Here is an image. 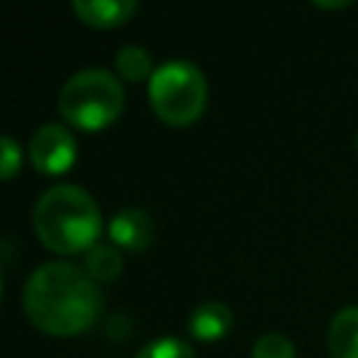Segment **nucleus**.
Wrapping results in <instances>:
<instances>
[{
    "label": "nucleus",
    "mask_w": 358,
    "mask_h": 358,
    "mask_svg": "<svg viewBox=\"0 0 358 358\" xmlns=\"http://www.w3.org/2000/svg\"><path fill=\"white\" fill-rule=\"evenodd\" d=\"M22 308L42 333L78 336L101 316L103 296L84 268L67 260H53L34 268L28 277Z\"/></svg>",
    "instance_id": "nucleus-1"
},
{
    "label": "nucleus",
    "mask_w": 358,
    "mask_h": 358,
    "mask_svg": "<svg viewBox=\"0 0 358 358\" xmlns=\"http://www.w3.org/2000/svg\"><path fill=\"white\" fill-rule=\"evenodd\" d=\"M34 229L39 241L59 255L90 252L101 235V210L87 190L53 185L34 207Z\"/></svg>",
    "instance_id": "nucleus-2"
},
{
    "label": "nucleus",
    "mask_w": 358,
    "mask_h": 358,
    "mask_svg": "<svg viewBox=\"0 0 358 358\" xmlns=\"http://www.w3.org/2000/svg\"><path fill=\"white\" fill-rule=\"evenodd\" d=\"M123 109V87L103 67H87L70 76L59 92V112L67 123L95 131L112 123Z\"/></svg>",
    "instance_id": "nucleus-3"
},
{
    "label": "nucleus",
    "mask_w": 358,
    "mask_h": 358,
    "mask_svg": "<svg viewBox=\"0 0 358 358\" xmlns=\"http://www.w3.org/2000/svg\"><path fill=\"white\" fill-rule=\"evenodd\" d=\"M148 101L157 117L171 126L193 123L207 103V78L204 73L185 59L162 62L148 78Z\"/></svg>",
    "instance_id": "nucleus-4"
},
{
    "label": "nucleus",
    "mask_w": 358,
    "mask_h": 358,
    "mask_svg": "<svg viewBox=\"0 0 358 358\" xmlns=\"http://www.w3.org/2000/svg\"><path fill=\"white\" fill-rule=\"evenodd\" d=\"M28 154H31V162L36 171H42L48 176H59L76 162V140L64 126L45 123L34 131Z\"/></svg>",
    "instance_id": "nucleus-5"
},
{
    "label": "nucleus",
    "mask_w": 358,
    "mask_h": 358,
    "mask_svg": "<svg viewBox=\"0 0 358 358\" xmlns=\"http://www.w3.org/2000/svg\"><path fill=\"white\" fill-rule=\"evenodd\" d=\"M109 238L126 252H143L154 238V221L140 207H126L109 221Z\"/></svg>",
    "instance_id": "nucleus-6"
},
{
    "label": "nucleus",
    "mask_w": 358,
    "mask_h": 358,
    "mask_svg": "<svg viewBox=\"0 0 358 358\" xmlns=\"http://www.w3.org/2000/svg\"><path fill=\"white\" fill-rule=\"evenodd\" d=\"M73 8L81 17V22H87V25L112 28V25L126 22L137 11V3L134 0H76Z\"/></svg>",
    "instance_id": "nucleus-7"
},
{
    "label": "nucleus",
    "mask_w": 358,
    "mask_h": 358,
    "mask_svg": "<svg viewBox=\"0 0 358 358\" xmlns=\"http://www.w3.org/2000/svg\"><path fill=\"white\" fill-rule=\"evenodd\" d=\"M229 327H232V310L224 302H201L187 319L190 336L201 341H218L229 333Z\"/></svg>",
    "instance_id": "nucleus-8"
},
{
    "label": "nucleus",
    "mask_w": 358,
    "mask_h": 358,
    "mask_svg": "<svg viewBox=\"0 0 358 358\" xmlns=\"http://www.w3.org/2000/svg\"><path fill=\"white\" fill-rule=\"evenodd\" d=\"M327 347L333 358H358V305L341 308L327 327Z\"/></svg>",
    "instance_id": "nucleus-9"
},
{
    "label": "nucleus",
    "mask_w": 358,
    "mask_h": 358,
    "mask_svg": "<svg viewBox=\"0 0 358 358\" xmlns=\"http://www.w3.org/2000/svg\"><path fill=\"white\" fill-rule=\"evenodd\" d=\"M123 268V260H120V252L109 243H95L87 257H84V271L95 280V282H106V280H115Z\"/></svg>",
    "instance_id": "nucleus-10"
},
{
    "label": "nucleus",
    "mask_w": 358,
    "mask_h": 358,
    "mask_svg": "<svg viewBox=\"0 0 358 358\" xmlns=\"http://www.w3.org/2000/svg\"><path fill=\"white\" fill-rule=\"evenodd\" d=\"M115 67L123 78L129 81H140V78H151L154 76V62H151V53L143 48V45H123L115 56Z\"/></svg>",
    "instance_id": "nucleus-11"
},
{
    "label": "nucleus",
    "mask_w": 358,
    "mask_h": 358,
    "mask_svg": "<svg viewBox=\"0 0 358 358\" xmlns=\"http://www.w3.org/2000/svg\"><path fill=\"white\" fill-rule=\"evenodd\" d=\"M137 358H196L193 347L182 338H173V336H165V338H154L148 341Z\"/></svg>",
    "instance_id": "nucleus-12"
},
{
    "label": "nucleus",
    "mask_w": 358,
    "mask_h": 358,
    "mask_svg": "<svg viewBox=\"0 0 358 358\" xmlns=\"http://www.w3.org/2000/svg\"><path fill=\"white\" fill-rule=\"evenodd\" d=\"M252 358H294V344L282 333H263L252 347Z\"/></svg>",
    "instance_id": "nucleus-13"
},
{
    "label": "nucleus",
    "mask_w": 358,
    "mask_h": 358,
    "mask_svg": "<svg viewBox=\"0 0 358 358\" xmlns=\"http://www.w3.org/2000/svg\"><path fill=\"white\" fill-rule=\"evenodd\" d=\"M0 148H3V154H0V176L3 179H11L14 171L20 168V145L6 134L0 140Z\"/></svg>",
    "instance_id": "nucleus-14"
}]
</instances>
